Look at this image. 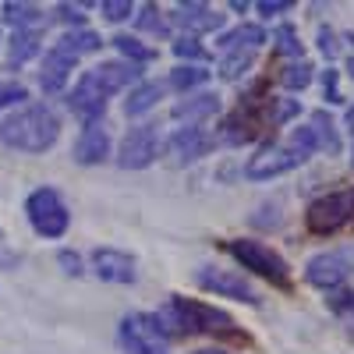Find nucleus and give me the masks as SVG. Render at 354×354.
Returning <instances> with one entry per match:
<instances>
[{"label":"nucleus","mask_w":354,"mask_h":354,"mask_svg":"<svg viewBox=\"0 0 354 354\" xmlns=\"http://www.w3.org/2000/svg\"><path fill=\"white\" fill-rule=\"evenodd\" d=\"M156 326L163 330V337H195V333H216V337H234L238 326L223 308H213L205 301H192V298H167V305L153 315Z\"/></svg>","instance_id":"1"},{"label":"nucleus","mask_w":354,"mask_h":354,"mask_svg":"<svg viewBox=\"0 0 354 354\" xmlns=\"http://www.w3.org/2000/svg\"><path fill=\"white\" fill-rule=\"evenodd\" d=\"M61 135V121L46 103H28L0 121V142L18 153H46Z\"/></svg>","instance_id":"2"},{"label":"nucleus","mask_w":354,"mask_h":354,"mask_svg":"<svg viewBox=\"0 0 354 354\" xmlns=\"http://www.w3.org/2000/svg\"><path fill=\"white\" fill-rule=\"evenodd\" d=\"M315 153V138L308 128H294L287 142H270L259 156H252V163L245 167V174L252 181H270V177H280L294 167H301L308 156Z\"/></svg>","instance_id":"3"},{"label":"nucleus","mask_w":354,"mask_h":354,"mask_svg":"<svg viewBox=\"0 0 354 354\" xmlns=\"http://www.w3.org/2000/svg\"><path fill=\"white\" fill-rule=\"evenodd\" d=\"M354 223V188H340L330 192L308 205L305 213V227L315 234V238H330V234H340Z\"/></svg>","instance_id":"4"},{"label":"nucleus","mask_w":354,"mask_h":354,"mask_svg":"<svg viewBox=\"0 0 354 354\" xmlns=\"http://www.w3.org/2000/svg\"><path fill=\"white\" fill-rule=\"evenodd\" d=\"M227 252L241 262V270H252V273L266 277V280L277 283V287H287L290 283V266L270 245L252 241V238H238V241H227Z\"/></svg>","instance_id":"5"},{"label":"nucleus","mask_w":354,"mask_h":354,"mask_svg":"<svg viewBox=\"0 0 354 354\" xmlns=\"http://www.w3.org/2000/svg\"><path fill=\"white\" fill-rule=\"evenodd\" d=\"M25 216H28V223H32V230L39 238H64L68 223H71V213H68L61 192H53V188H36L28 195Z\"/></svg>","instance_id":"6"},{"label":"nucleus","mask_w":354,"mask_h":354,"mask_svg":"<svg viewBox=\"0 0 354 354\" xmlns=\"http://www.w3.org/2000/svg\"><path fill=\"white\" fill-rule=\"evenodd\" d=\"M121 344L128 354H170L163 330L145 312H131L121 319Z\"/></svg>","instance_id":"7"},{"label":"nucleus","mask_w":354,"mask_h":354,"mask_svg":"<svg viewBox=\"0 0 354 354\" xmlns=\"http://www.w3.org/2000/svg\"><path fill=\"white\" fill-rule=\"evenodd\" d=\"M195 280H198L202 290H213V294H220V298H234V301H245V305H259L255 287H252L241 273H234V270H216V266H205V270L195 273Z\"/></svg>","instance_id":"8"},{"label":"nucleus","mask_w":354,"mask_h":354,"mask_svg":"<svg viewBox=\"0 0 354 354\" xmlns=\"http://www.w3.org/2000/svg\"><path fill=\"white\" fill-rule=\"evenodd\" d=\"M156 149H160V138H156L153 124L128 128V135L121 138V156H117V163L124 170H142L156 160Z\"/></svg>","instance_id":"9"},{"label":"nucleus","mask_w":354,"mask_h":354,"mask_svg":"<svg viewBox=\"0 0 354 354\" xmlns=\"http://www.w3.org/2000/svg\"><path fill=\"white\" fill-rule=\"evenodd\" d=\"M106 93L96 85V78L93 75H82L78 78V85L71 88V96H68V106H71V113L78 117L82 124H100L103 121V110H106Z\"/></svg>","instance_id":"10"},{"label":"nucleus","mask_w":354,"mask_h":354,"mask_svg":"<svg viewBox=\"0 0 354 354\" xmlns=\"http://www.w3.org/2000/svg\"><path fill=\"white\" fill-rule=\"evenodd\" d=\"M351 273V259L344 252H322V255H312L308 266H305V280L319 290H333L347 280Z\"/></svg>","instance_id":"11"},{"label":"nucleus","mask_w":354,"mask_h":354,"mask_svg":"<svg viewBox=\"0 0 354 354\" xmlns=\"http://www.w3.org/2000/svg\"><path fill=\"white\" fill-rule=\"evenodd\" d=\"M93 273L106 283H135L138 280L135 259L128 252H117V248H96L93 252Z\"/></svg>","instance_id":"12"},{"label":"nucleus","mask_w":354,"mask_h":354,"mask_svg":"<svg viewBox=\"0 0 354 354\" xmlns=\"http://www.w3.org/2000/svg\"><path fill=\"white\" fill-rule=\"evenodd\" d=\"M209 149H213V138L205 135L202 128H177V131L170 135V142H167V156H170L177 167L202 160Z\"/></svg>","instance_id":"13"},{"label":"nucleus","mask_w":354,"mask_h":354,"mask_svg":"<svg viewBox=\"0 0 354 354\" xmlns=\"http://www.w3.org/2000/svg\"><path fill=\"white\" fill-rule=\"evenodd\" d=\"M88 75L96 78V85L103 88L106 96H113V93H121V88H128V85L138 82V64H128V61H103V64H96Z\"/></svg>","instance_id":"14"},{"label":"nucleus","mask_w":354,"mask_h":354,"mask_svg":"<svg viewBox=\"0 0 354 354\" xmlns=\"http://www.w3.org/2000/svg\"><path fill=\"white\" fill-rule=\"evenodd\" d=\"M75 64H78V61H71L68 53H61L57 46H50L46 57H43V68H39L43 93H61V88L68 85V78H71V71H75Z\"/></svg>","instance_id":"15"},{"label":"nucleus","mask_w":354,"mask_h":354,"mask_svg":"<svg viewBox=\"0 0 354 354\" xmlns=\"http://www.w3.org/2000/svg\"><path fill=\"white\" fill-rule=\"evenodd\" d=\"M174 21L181 28H188V32H216L223 25V15L209 4H177Z\"/></svg>","instance_id":"16"},{"label":"nucleus","mask_w":354,"mask_h":354,"mask_svg":"<svg viewBox=\"0 0 354 354\" xmlns=\"http://www.w3.org/2000/svg\"><path fill=\"white\" fill-rule=\"evenodd\" d=\"M106 153H110V135H106L103 121L100 124H85V131H82V138L75 145V160L82 167H93V163H103Z\"/></svg>","instance_id":"17"},{"label":"nucleus","mask_w":354,"mask_h":354,"mask_svg":"<svg viewBox=\"0 0 354 354\" xmlns=\"http://www.w3.org/2000/svg\"><path fill=\"white\" fill-rule=\"evenodd\" d=\"M259 131H262V117H255L252 110H238L234 117L223 121V142H230V145H245Z\"/></svg>","instance_id":"18"},{"label":"nucleus","mask_w":354,"mask_h":354,"mask_svg":"<svg viewBox=\"0 0 354 354\" xmlns=\"http://www.w3.org/2000/svg\"><path fill=\"white\" fill-rule=\"evenodd\" d=\"M167 93V82H142L135 85L128 100H124V117H142L145 110H153L160 103V96Z\"/></svg>","instance_id":"19"},{"label":"nucleus","mask_w":354,"mask_h":354,"mask_svg":"<svg viewBox=\"0 0 354 354\" xmlns=\"http://www.w3.org/2000/svg\"><path fill=\"white\" fill-rule=\"evenodd\" d=\"M308 131H312V138H315V149H322V153H330V156H337L340 153V135H337V121L326 113V110H315L312 113V121H308Z\"/></svg>","instance_id":"20"},{"label":"nucleus","mask_w":354,"mask_h":354,"mask_svg":"<svg viewBox=\"0 0 354 354\" xmlns=\"http://www.w3.org/2000/svg\"><path fill=\"white\" fill-rule=\"evenodd\" d=\"M53 46L61 50V53H68L71 61H78V57H85V53H96L103 46V39L93 32V28H71V32H64Z\"/></svg>","instance_id":"21"},{"label":"nucleus","mask_w":354,"mask_h":354,"mask_svg":"<svg viewBox=\"0 0 354 354\" xmlns=\"http://www.w3.org/2000/svg\"><path fill=\"white\" fill-rule=\"evenodd\" d=\"M220 110V96L213 93H202V96H195V100H185V103H177L174 106V117L177 121H185V128H195V121H202V117H213Z\"/></svg>","instance_id":"22"},{"label":"nucleus","mask_w":354,"mask_h":354,"mask_svg":"<svg viewBox=\"0 0 354 354\" xmlns=\"http://www.w3.org/2000/svg\"><path fill=\"white\" fill-rule=\"evenodd\" d=\"M4 21L15 25V32H39L43 11L36 4H4Z\"/></svg>","instance_id":"23"},{"label":"nucleus","mask_w":354,"mask_h":354,"mask_svg":"<svg viewBox=\"0 0 354 354\" xmlns=\"http://www.w3.org/2000/svg\"><path fill=\"white\" fill-rule=\"evenodd\" d=\"M266 43V32H262V25H238L234 32H227L220 39L223 50H259Z\"/></svg>","instance_id":"24"},{"label":"nucleus","mask_w":354,"mask_h":354,"mask_svg":"<svg viewBox=\"0 0 354 354\" xmlns=\"http://www.w3.org/2000/svg\"><path fill=\"white\" fill-rule=\"evenodd\" d=\"M36 50H39V32H15L11 36V50H8V64L11 68L25 64Z\"/></svg>","instance_id":"25"},{"label":"nucleus","mask_w":354,"mask_h":354,"mask_svg":"<svg viewBox=\"0 0 354 354\" xmlns=\"http://www.w3.org/2000/svg\"><path fill=\"white\" fill-rule=\"evenodd\" d=\"M252 61H255V50H227L223 61H220V75L227 82H234V78H241L252 68Z\"/></svg>","instance_id":"26"},{"label":"nucleus","mask_w":354,"mask_h":354,"mask_svg":"<svg viewBox=\"0 0 354 354\" xmlns=\"http://www.w3.org/2000/svg\"><path fill=\"white\" fill-rule=\"evenodd\" d=\"M205 78H209V71H205V68H198V64H181L177 71H170L167 88H177V93H188V88L202 85Z\"/></svg>","instance_id":"27"},{"label":"nucleus","mask_w":354,"mask_h":354,"mask_svg":"<svg viewBox=\"0 0 354 354\" xmlns=\"http://www.w3.org/2000/svg\"><path fill=\"white\" fill-rule=\"evenodd\" d=\"M113 46L121 50V57H124L128 64H145V61H153V57H156L149 46L138 43L135 36H117V39H113Z\"/></svg>","instance_id":"28"},{"label":"nucleus","mask_w":354,"mask_h":354,"mask_svg":"<svg viewBox=\"0 0 354 354\" xmlns=\"http://www.w3.org/2000/svg\"><path fill=\"white\" fill-rule=\"evenodd\" d=\"M312 64L308 61H290L287 68H283V75H280V82L287 85V88H298V93H301V88H308V82H312Z\"/></svg>","instance_id":"29"},{"label":"nucleus","mask_w":354,"mask_h":354,"mask_svg":"<svg viewBox=\"0 0 354 354\" xmlns=\"http://www.w3.org/2000/svg\"><path fill=\"white\" fill-rule=\"evenodd\" d=\"M333 312H337V319L344 322L347 337L354 340V290H340V294H337V298H333Z\"/></svg>","instance_id":"30"},{"label":"nucleus","mask_w":354,"mask_h":354,"mask_svg":"<svg viewBox=\"0 0 354 354\" xmlns=\"http://www.w3.org/2000/svg\"><path fill=\"white\" fill-rule=\"evenodd\" d=\"M277 50L283 57H298V61H301V43H298V32H294L290 25H280L277 28Z\"/></svg>","instance_id":"31"},{"label":"nucleus","mask_w":354,"mask_h":354,"mask_svg":"<svg viewBox=\"0 0 354 354\" xmlns=\"http://www.w3.org/2000/svg\"><path fill=\"white\" fill-rule=\"evenodd\" d=\"M21 100H28V88H25L21 82L0 78V110H4V106H15V103H21Z\"/></svg>","instance_id":"32"},{"label":"nucleus","mask_w":354,"mask_h":354,"mask_svg":"<svg viewBox=\"0 0 354 354\" xmlns=\"http://www.w3.org/2000/svg\"><path fill=\"white\" fill-rule=\"evenodd\" d=\"M174 53L181 57V61H205V57H209V53H205V46H198V39H192V36L177 39L174 43Z\"/></svg>","instance_id":"33"},{"label":"nucleus","mask_w":354,"mask_h":354,"mask_svg":"<svg viewBox=\"0 0 354 354\" xmlns=\"http://www.w3.org/2000/svg\"><path fill=\"white\" fill-rule=\"evenodd\" d=\"M270 106H273V113H270L273 124H287L294 113H301V103L298 100H270Z\"/></svg>","instance_id":"34"},{"label":"nucleus","mask_w":354,"mask_h":354,"mask_svg":"<svg viewBox=\"0 0 354 354\" xmlns=\"http://www.w3.org/2000/svg\"><path fill=\"white\" fill-rule=\"evenodd\" d=\"M138 28H142V32H167V21L160 18V11L153 4H145L142 15H138Z\"/></svg>","instance_id":"35"},{"label":"nucleus","mask_w":354,"mask_h":354,"mask_svg":"<svg viewBox=\"0 0 354 354\" xmlns=\"http://www.w3.org/2000/svg\"><path fill=\"white\" fill-rule=\"evenodd\" d=\"M131 11H135L131 0H103V15H106L110 21H124Z\"/></svg>","instance_id":"36"},{"label":"nucleus","mask_w":354,"mask_h":354,"mask_svg":"<svg viewBox=\"0 0 354 354\" xmlns=\"http://www.w3.org/2000/svg\"><path fill=\"white\" fill-rule=\"evenodd\" d=\"M322 96H326V103H340V78L333 68H326V75H322Z\"/></svg>","instance_id":"37"},{"label":"nucleus","mask_w":354,"mask_h":354,"mask_svg":"<svg viewBox=\"0 0 354 354\" xmlns=\"http://www.w3.org/2000/svg\"><path fill=\"white\" fill-rule=\"evenodd\" d=\"M57 18H61V21H71V25H78V28H85V15H82V8L61 4V8H57Z\"/></svg>","instance_id":"38"},{"label":"nucleus","mask_w":354,"mask_h":354,"mask_svg":"<svg viewBox=\"0 0 354 354\" xmlns=\"http://www.w3.org/2000/svg\"><path fill=\"white\" fill-rule=\"evenodd\" d=\"M294 4H290V0H262V4H259V11L266 15V18H270V15H283V11H290Z\"/></svg>","instance_id":"39"},{"label":"nucleus","mask_w":354,"mask_h":354,"mask_svg":"<svg viewBox=\"0 0 354 354\" xmlns=\"http://www.w3.org/2000/svg\"><path fill=\"white\" fill-rule=\"evenodd\" d=\"M319 50L326 57H337V36L330 32V28H319Z\"/></svg>","instance_id":"40"},{"label":"nucleus","mask_w":354,"mask_h":354,"mask_svg":"<svg viewBox=\"0 0 354 354\" xmlns=\"http://www.w3.org/2000/svg\"><path fill=\"white\" fill-rule=\"evenodd\" d=\"M57 259H61V266H64V273H71V277H78V273H82V259H78L75 252H61V255H57Z\"/></svg>","instance_id":"41"},{"label":"nucleus","mask_w":354,"mask_h":354,"mask_svg":"<svg viewBox=\"0 0 354 354\" xmlns=\"http://www.w3.org/2000/svg\"><path fill=\"white\" fill-rule=\"evenodd\" d=\"M347 128H351V135H354V106L347 110Z\"/></svg>","instance_id":"42"},{"label":"nucleus","mask_w":354,"mask_h":354,"mask_svg":"<svg viewBox=\"0 0 354 354\" xmlns=\"http://www.w3.org/2000/svg\"><path fill=\"white\" fill-rule=\"evenodd\" d=\"M347 75H351V78H354V57H351V64H347Z\"/></svg>","instance_id":"43"},{"label":"nucleus","mask_w":354,"mask_h":354,"mask_svg":"<svg viewBox=\"0 0 354 354\" xmlns=\"http://www.w3.org/2000/svg\"><path fill=\"white\" fill-rule=\"evenodd\" d=\"M198 354H220V351H198Z\"/></svg>","instance_id":"44"}]
</instances>
